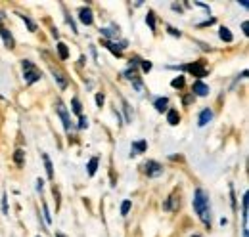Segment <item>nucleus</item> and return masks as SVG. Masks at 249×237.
<instances>
[{"instance_id":"f257e3e1","label":"nucleus","mask_w":249,"mask_h":237,"mask_svg":"<svg viewBox=\"0 0 249 237\" xmlns=\"http://www.w3.org/2000/svg\"><path fill=\"white\" fill-rule=\"evenodd\" d=\"M194 210H196V214L199 216V220H201L207 228H211L209 195H207V193H205V189H201V187H197V189L194 191Z\"/></svg>"},{"instance_id":"f03ea898","label":"nucleus","mask_w":249,"mask_h":237,"mask_svg":"<svg viewBox=\"0 0 249 237\" xmlns=\"http://www.w3.org/2000/svg\"><path fill=\"white\" fill-rule=\"evenodd\" d=\"M21 67H23V79H25V83L29 86L42 79V73L36 69V65L33 63L31 59H21Z\"/></svg>"},{"instance_id":"7ed1b4c3","label":"nucleus","mask_w":249,"mask_h":237,"mask_svg":"<svg viewBox=\"0 0 249 237\" xmlns=\"http://www.w3.org/2000/svg\"><path fill=\"white\" fill-rule=\"evenodd\" d=\"M171 69H177V71H186L190 75H194L196 79H203V77H207L209 73H207V69H205V65L201 63V61H197V63H188V65H177V67H171Z\"/></svg>"},{"instance_id":"20e7f679","label":"nucleus","mask_w":249,"mask_h":237,"mask_svg":"<svg viewBox=\"0 0 249 237\" xmlns=\"http://www.w3.org/2000/svg\"><path fill=\"white\" fill-rule=\"evenodd\" d=\"M56 113H58V117L62 118L65 132H71V117H69V111H67V107L63 105L62 100H58V102H56Z\"/></svg>"},{"instance_id":"39448f33","label":"nucleus","mask_w":249,"mask_h":237,"mask_svg":"<svg viewBox=\"0 0 249 237\" xmlns=\"http://www.w3.org/2000/svg\"><path fill=\"white\" fill-rule=\"evenodd\" d=\"M144 172L148 178H157L163 174V165L157 161H146L144 163Z\"/></svg>"},{"instance_id":"423d86ee","label":"nucleus","mask_w":249,"mask_h":237,"mask_svg":"<svg viewBox=\"0 0 249 237\" xmlns=\"http://www.w3.org/2000/svg\"><path fill=\"white\" fill-rule=\"evenodd\" d=\"M209 92H211V88L203 83V81H196L194 85H192V96L196 98H205V96H209Z\"/></svg>"},{"instance_id":"0eeeda50","label":"nucleus","mask_w":249,"mask_h":237,"mask_svg":"<svg viewBox=\"0 0 249 237\" xmlns=\"http://www.w3.org/2000/svg\"><path fill=\"white\" fill-rule=\"evenodd\" d=\"M79 19H81V23H83V25H92L94 23V12L89 8V6H83V8L79 10Z\"/></svg>"},{"instance_id":"6e6552de","label":"nucleus","mask_w":249,"mask_h":237,"mask_svg":"<svg viewBox=\"0 0 249 237\" xmlns=\"http://www.w3.org/2000/svg\"><path fill=\"white\" fill-rule=\"evenodd\" d=\"M213 109H209V107H205V109H201L199 111V117H197V126H207L211 120H213Z\"/></svg>"},{"instance_id":"1a4fd4ad","label":"nucleus","mask_w":249,"mask_h":237,"mask_svg":"<svg viewBox=\"0 0 249 237\" xmlns=\"http://www.w3.org/2000/svg\"><path fill=\"white\" fill-rule=\"evenodd\" d=\"M154 109L157 113H167L169 111V98L167 96H159L154 100Z\"/></svg>"},{"instance_id":"9d476101","label":"nucleus","mask_w":249,"mask_h":237,"mask_svg":"<svg viewBox=\"0 0 249 237\" xmlns=\"http://www.w3.org/2000/svg\"><path fill=\"white\" fill-rule=\"evenodd\" d=\"M52 77H54V81L58 83L60 90H65V88H67L69 81H67V77H65V73H63V71H60V69H52Z\"/></svg>"},{"instance_id":"9b49d317","label":"nucleus","mask_w":249,"mask_h":237,"mask_svg":"<svg viewBox=\"0 0 249 237\" xmlns=\"http://www.w3.org/2000/svg\"><path fill=\"white\" fill-rule=\"evenodd\" d=\"M0 36H2V40H4V44L12 50V48H16V40H14V36H12V33L6 29L4 25H0Z\"/></svg>"},{"instance_id":"f8f14e48","label":"nucleus","mask_w":249,"mask_h":237,"mask_svg":"<svg viewBox=\"0 0 249 237\" xmlns=\"http://www.w3.org/2000/svg\"><path fill=\"white\" fill-rule=\"evenodd\" d=\"M144 151H148V142L146 140H138V142L130 144V157H134L138 153H144Z\"/></svg>"},{"instance_id":"ddd939ff","label":"nucleus","mask_w":249,"mask_h":237,"mask_svg":"<svg viewBox=\"0 0 249 237\" xmlns=\"http://www.w3.org/2000/svg\"><path fill=\"white\" fill-rule=\"evenodd\" d=\"M100 34L104 36V40H113V38H117L119 36V27H102L100 29Z\"/></svg>"},{"instance_id":"4468645a","label":"nucleus","mask_w":249,"mask_h":237,"mask_svg":"<svg viewBox=\"0 0 249 237\" xmlns=\"http://www.w3.org/2000/svg\"><path fill=\"white\" fill-rule=\"evenodd\" d=\"M42 161H44V169H46V176H48V180H54V165H52L48 153H42Z\"/></svg>"},{"instance_id":"2eb2a0df","label":"nucleus","mask_w":249,"mask_h":237,"mask_svg":"<svg viewBox=\"0 0 249 237\" xmlns=\"http://www.w3.org/2000/svg\"><path fill=\"white\" fill-rule=\"evenodd\" d=\"M248 208H249V193L242 195V216H244V228H248Z\"/></svg>"},{"instance_id":"dca6fc26","label":"nucleus","mask_w":249,"mask_h":237,"mask_svg":"<svg viewBox=\"0 0 249 237\" xmlns=\"http://www.w3.org/2000/svg\"><path fill=\"white\" fill-rule=\"evenodd\" d=\"M167 122H169L171 126H177V124L180 122V113H178L177 109H169V111H167Z\"/></svg>"},{"instance_id":"f3484780","label":"nucleus","mask_w":249,"mask_h":237,"mask_svg":"<svg viewBox=\"0 0 249 237\" xmlns=\"http://www.w3.org/2000/svg\"><path fill=\"white\" fill-rule=\"evenodd\" d=\"M218 38L224 40V42H234V34H232V31L228 29V27H220L218 29Z\"/></svg>"},{"instance_id":"a211bd4d","label":"nucleus","mask_w":249,"mask_h":237,"mask_svg":"<svg viewBox=\"0 0 249 237\" xmlns=\"http://www.w3.org/2000/svg\"><path fill=\"white\" fill-rule=\"evenodd\" d=\"M98 165H100V159H98V157H90V161H89V165H87V174H89V176H94V174H96Z\"/></svg>"},{"instance_id":"6ab92c4d","label":"nucleus","mask_w":249,"mask_h":237,"mask_svg":"<svg viewBox=\"0 0 249 237\" xmlns=\"http://www.w3.org/2000/svg\"><path fill=\"white\" fill-rule=\"evenodd\" d=\"M56 50H58V56H60L62 61H65V59L69 58V48H67L65 42H58V44H56Z\"/></svg>"},{"instance_id":"aec40b11","label":"nucleus","mask_w":249,"mask_h":237,"mask_svg":"<svg viewBox=\"0 0 249 237\" xmlns=\"http://www.w3.org/2000/svg\"><path fill=\"white\" fill-rule=\"evenodd\" d=\"M71 111H73L77 117H81V115H83V103H81V100H79V98H73V100H71Z\"/></svg>"},{"instance_id":"412c9836","label":"nucleus","mask_w":249,"mask_h":237,"mask_svg":"<svg viewBox=\"0 0 249 237\" xmlns=\"http://www.w3.org/2000/svg\"><path fill=\"white\" fill-rule=\"evenodd\" d=\"M14 163H16L18 167H23V165H25V151H23V149H16V151H14Z\"/></svg>"},{"instance_id":"4be33fe9","label":"nucleus","mask_w":249,"mask_h":237,"mask_svg":"<svg viewBox=\"0 0 249 237\" xmlns=\"http://www.w3.org/2000/svg\"><path fill=\"white\" fill-rule=\"evenodd\" d=\"M146 23H148V27L152 29V33H156L157 31V23H156V14L150 10L148 14H146Z\"/></svg>"},{"instance_id":"5701e85b","label":"nucleus","mask_w":249,"mask_h":237,"mask_svg":"<svg viewBox=\"0 0 249 237\" xmlns=\"http://www.w3.org/2000/svg\"><path fill=\"white\" fill-rule=\"evenodd\" d=\"M184 85H186V79H184V75H178V77H175L173 81H171V86L177 90L184 88Z\"/></svg>"},{"instance_id":"b1692460","label":"nucleus","mask_w":249,"mask_h":237,"mask_svg":"<svg viewBox=\"0 0 249 237\" xmlns=\"http://www.w3.org/2000/svg\"><path fill=\"white\" fill-rule=\"evenodd\" d=\"M18 16H19V17H21V19H23V23H25V25H27V27H29V31H31V33H35V31H36V23H35V21H33L31 17H27V16H25V14H19V12H18Z\"/></svg>"},{"instance_id":"393cba45","label":"nucleus","mask_w":249,"mask_h":237,"mask_svg":"<svg viewBox=\"0 0 249 237\" xmlns=\"http://www.w3.org/2000/svg\"><path fill=\"white\" fill-rule=\"evenodd\" d=\"M42 216H44V222L46 224H52V214H50V208L46 203H42Z\"/></svg>"},{"instance_id":"a878e982","label":"nucleus","mask_w":249,"mask_h":237,"mask_svg":"<svg viewBox=\"0 0 249 237\" xmlns=\"http://www.w3.org/2000/svg\"><path fill=\"white\" fill-rule=\"evenodd\" d=\"M130 208H132V201L124 199L123 203H121V216H126V214L130 212Z\"/></svg>"},{"instance_id":"bb28decb","label":"nucleus","mask_w":249,"mask_h":237,"mask_svg":"<svg viewBox=\"0 0 249 237\" xmlns=\"http://www.w3.org/2000/svg\"><path fill=\"white\" fill-rule=\"evenodd\" d=\"M152 67H154L152 61H148V59H142V61H140V69H142V73H150Z\"/></svg>"},{"instance_id":"cd10ccee","label":"nucleus","mask_w":249,"mask_h":237,"mask_svg":"<svg viewBox=\"0 0 249 237\" xmlns=\"http://www.w3.org/2000/svg\"><path fill=\"white\" fill-rule=\"evenodd\" d=\"M228 189H230V203H232V208L236 210V207H238V203H236V193H234V184H230V186H228Z\"/></svg>"},{"instance_id":"c85d7f7f","label":"nucleus","mask_w":249,"mask_h":237,"mask_svg":"<svg viewBox=\"0 0 249 237\" xmlns=\"http://www.w3.org/2000/svg\"><path fill=\"white\" fill-rule=\"evenodd\" d=\"M65 21H67V25H69V27H71V31H73V33H75V34H77V33H79V29H77V25H75V21H73V17H71V16H69V14H65Z\"/></svg>"},{"instance_id":"c756f323","label":"nucleus","mask_w":249,"mask_h":237,"mask_svg":"<svg viewBox=\"0 0 249 237\" xmlns=\"http://www.w3.org/2000/svg\"><path fill=\"white\" fill-rule=\"evenodd\" d=\"M130 83H132V86L136 88V92H138V94H142V92H144V85H142V81H140L138 77H136L134 81H130Z\"/></svg>"},{"instance_id":"7c9ffc66","label":"nucleus","mask_w":249,"mask_h":237,"mask_svg":"<svg viewBox=\"0 0 249 237\" xmlns=\"http://www.w3.org/2000/svg\"><path fill=\"white\" fill-rule=\"evenodd\" d=\"M123 109H124V122H132V115H130V107L128 103L123 102Z\"/></svg>"},{"instance_id":"2f4dec72","label":"nucleus","mask_w":249,"mask_h":237,"mask_svg":"<svg viewBox=\"0 0 249 237\" xmlns=\"http://www.w3.org/2000/svg\"><path fill=\"white\" fill-rule=\"evenodd\" d=\"M77 126H79V130H85V128L89 126V118L85 117V115H81V117H79V122H77Z\"/></svg>"},{"instance_id":"473e14b6","label":"nucleus","mask_w":249,"mask_h":237,"mask_svg":"<svg viewBox=\"0 0 249 237\" xmlns=\"http://www.w3.org/2000/svg\"><path fill=\"white\" fill-rule=\"evenodd\" d=\"M104 102H106V96H104L102 92H98V94H96V105H98V107H102V105H104Z\"/></svg>"},{"instance_id":"72a5a7b5","label":"nucleus","mask_w":249,"mask_h":237,"mask_svg":"<svg viewBox=\"0 0 249 237\" xmlns=\"http://www.w3.org/2000/svg\"><path fill=\"white\" fill-rule=\"evenodd\" d=\"M173 199H175V195L167 197V201L163 203V208H165V210H173Z\"/></svg>"},{"instance_id":"f704fd0d","label":"nucleus","mask_w":249,"mask_h":237,"mask_svg":"<svg viewBox=\"0 0 249 237\" xmlns=\"http://www.w3.org/2000/svg\"><path fill=\"white\" fill-rule=\"evenodd\" d=\"M2 212L8 214V195L6 193H2Z\"/></svg>"},{"instance_id":"c9c22d12","label":"nucleus","mask_w":249,"mask_h":237,"mask_svg":"<svg viewBox=\"0 0 249 237\" xmlns=\"http://www.w3.org/2000/svg\"><path fill=\"white\" fill-rule=\"evenodd\" d=\"M167 33H169L171 36H177V38H180V36H182V33H180V31H177L175 27H167Z\"/></svg>"},{"instance_id":"e433bc0d","label":"nucleus","mask_w":249,"mask_h":237,"mask_svg":"<svg viewBox=\"0 0 249 237\" xmlns=\"http://www.w3.org/2000/svg\"><path fill=\"white\" fill-rule=\"evenodd\" d=\"M242 31H244V34H246V36H249V23L248 21H244V23H242Z\"/></svg>"},{"instance_id":"4c0bfd02","label":"nucleus","mask_w":249,"mask_h":237,"mask_svg":"<svg viewBox=\"0 0 249 237\" xmlns=\"http://www.w3.org/2000/svg\"><path fill=\"white\" fill-rule=\"evenodd\" d=\"M42 187H44V180H42V178H38V180H36V189H38V191H42Z\"/></svg>"},{"instance_id":"58836bf2","label":"nucleus","mask_w":249,"mask_h":237,"mask_svg":"<svg viewBox=\"0 0 249 237\" xmlns=\"http://www.w3.org/2000/svg\"><path fill=\"white\" fill-rule=\"evenodd\" d=\"M192 100H194V96H184V98H182V103H184V105H190Z\"/></svg>"},{"instance_id":"ea45409f","label":"nucleus","mask_w":249,"mask_h":237,"mask_svg":"<svg viewBox=\"0 0 249 237\" xmlns=\"http://www.w3.org/2000/svg\"><path fill=\"white\" fill-rule=\"evenodd\" d=\"M215 23V19L211 17V19H207V21H203V23H199V27H207V25H213Z\"/></svg>"},{"instance_id":"a19ab883","label":"nucleus","mask_w":249,"mask_h":237,"mask_svg":"<svg viewBox=\"0 0 249 237\" xmlns=\"http://www.w3.org/2000/svg\"><path fill=\"white\" fill-rule=\"evenodd\" d=\"M238 4H240L242 8H246V10L249 8V2H248V0H242V2H238Z\"/></svg>"},{"instance_id":"79ce46f5","label":"nucleus","mask_w":249,"mask_h":237,"mask_svg":"<svg viewBox=\"0 0 249 237\" xmlns=\"http://www.w3.org/2000/svg\"><path fill=\"white\" fill-rule=\"evenodd\" d=\"M171 8H173V10H177V12H182V8H180L178 4H171Z\"/></svg>"},{"instance_id":"37998d69","label":"nucleus","mask_w":249,"mask_h":237,"mask_svg":"<svg viewBox=\"0 0 249 237\" xmlns=\"http://www.w3.org/2000/svg\"><path fill=\"white\" fill-rule=\"evenodd\" d=\"M52 36H54V38H58V36H60V33H58V29H56V27L52 29Z\"/></svg>"},{"instance_id":"c03bdc74","label":"nucleus","mask_w":249,"mask_h":237,"mask_svg":"<svg viewBox=\"0 0 249 237\" xmlns=\"http://www.w3.org/2000/svg\"><path fill=\"white\" fill-rule=\"evenodd\" d=\"M56 237H65V236H63V234H60V232H58V234H56Z\"/></svg>"},{"instance_id":"a18cd8bd","label":"nucleus","mask_w":249,"mask_h":237,"mask_svg":"<svg viewBox=\"0 0 249 237\" xmlns=\"http://www.w3.org/2000/svg\"><path fill=\"white\" fill-rule=\"evenodd\" d=\"M192 237H199V236H192Z\"/></svg>"},{"instance_id":"49530a36","label":"nucleus","mask_w":249,"mask_h":237,"mask_svg":"<svg viewBox=\"0 0 249 237\" xmlns=\"http://www.w3.org/2000/svg\"><path fill=\"white\" fill-rule=\"evenodd\" d=\"M36 237H40V236H36Z\"/></svg>"}]
</instances>
